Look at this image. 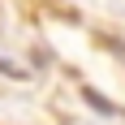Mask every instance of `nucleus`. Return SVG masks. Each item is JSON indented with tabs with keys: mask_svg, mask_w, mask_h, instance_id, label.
I'll return each mask as SVG.
<instances>
[{
	"mask_svg": "<svg viewBox=\"0 0 125 125\" xmlns=\"http://www.w3.org/2000/svg\"><path fill=\"white\" fill-rule=\"evenodd\" d=\"M82 99H86V104H91V108H99V112H108V116H112V112H116V104H112V99H104L99 91H91V86H86V91H82Z\"/></svg>",
	"mask_w": 125,
	"mask_h": 125,
	"instance_id": "nucleus-1",
	"label": "nucleus"
}]
</instances>
